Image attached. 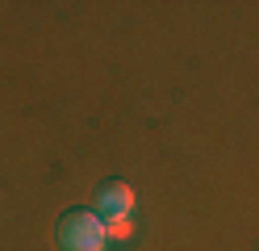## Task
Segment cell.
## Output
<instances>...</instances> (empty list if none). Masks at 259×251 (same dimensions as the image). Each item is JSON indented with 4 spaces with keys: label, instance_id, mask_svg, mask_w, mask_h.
I'll return each mask as SVG.
<instances>
[{
    "label": "cell",
    "instance_id": "6da1fadb",
    "mask_svg": "<svg viewBox=\"0 0 259 251\" xmlns=\"http://www.w3.org/2000/svg\"><path fill=\"white\" fill-rule=\"evenodd\" d=\"M55 243L59 251H109L105 218L96 209H67L55 222Z\"/></svg>",
    "mask_w": 259,
    "mask_h": 251
},
{
    "label": "cell",
    "instance_id": "7a4b0ae2",
    "mask_svg": "<svg viewBox=\"0 0 259 251\" xmlns=\"http://www.w3.org/2000/svg\"><path fill=\"white\" fill-rule=\"evenodd\" d=\"M138 209V193L125 180H105L96 189V213L101 218H134Z\"/></svg>",
    "mask_w": 259,
    "mask_h": 251
},
{
    "label": "cell",
    "instance_id": "3957f363",
    "mask_svg": "<svg viewBox=\"0 0 259 251\" xmlns=\"http://www.w3.org/2000/svg\"><path fill=\"white\" fill-rule=\"evenodd\" d=\"M105 234H109V247H130L138 239V222L134 218H105Z\"/></svg>",
    "mask_w": 259,
    "mask_h": 251
}]
</instances>
